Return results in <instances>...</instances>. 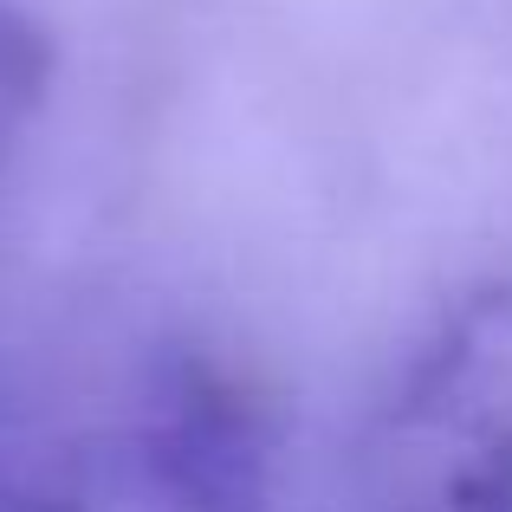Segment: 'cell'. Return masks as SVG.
<instances>
[{"instance_id":"obj_3","label":"cell","mask_w":512,"mask_h":512,"mask_svg":"<svg viewBox=\"0 0 512 512\" xmlns=\"http://www.w3.org/2000/svg\"><path fill=\"white\" fill-rule=\"evenodd\" d=\"M26 104H33V39L0 13V156H7Z\"/></svg>"},{"instance_id":"obj_2","label":"cell","mask_w":512,"mask_h":512,"mask_svg":"<svg viewBox=\"0 0 512 512\" xmlns=\"http://www.w3.org/2000/svg\"><path fill=\"white\" fill-rule=\"evenodd\" d=\"M26 512H253V493L201 428H130L65 461Z\"/></svg>"},{"instance_id":"obj_1","label":"cell","mask_w":512,"mask_h":512,"mask_svg":"<svg viewBox=\"0 0 512 512\" xmlns=\"http://www.w3.org/2000/svg\"><path fill=\"white\" fill-rule=\"evenodd\" d=\"M376 512H512V286L461 299L376 428Z\"/></svg>"}]
</instances>
